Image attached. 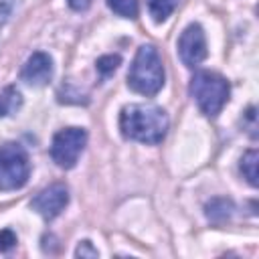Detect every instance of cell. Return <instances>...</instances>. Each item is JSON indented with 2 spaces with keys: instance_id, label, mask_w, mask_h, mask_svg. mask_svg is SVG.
Instances as JSON below:
<instances>
[{
  "instance_id": "obj_1",
  "label": "cell",
  "mask_w": 259,
  "mask_h": 259,
  "mask_svg": "<svg viewBox=\"0 0 259 259\" xmlns=\"http://www.w3.org/2000/svg\"><path fill=\"white\" fill-rule=\"evenodd\" d=\"M119 127L127 140L154 146L160 144L168 132V115L156 105L134 103L121 109Z\"/></svg>"
},
{
  "instance_id": "obj_2",
  "label": "cell",
  "mask_w": 259,
  "mask_h": 259,
  "mask_svg": "<svg viewBox=\"0 0 259 259\" xmlns=\"http://www.w3.org/2000/svg\"><path fill=\"white\" fill-rule=\"evenodd\" d=\"M127 85L140 95L152 97L164 85V67L154 45H142L127 73Z\"/></svg>"
},
{
  "instance_id": "obj_3",
  "label": "cell",
  "mask_w": 259,
  "mask_h": 259,
  "mask_svg": "<svg viewBox=\"0 0 259 259\" xmlns=\"http://www.w3.org/2000/svg\"><path fill=\"white\" fill-rule=\"evenodd\" d=\"M229 83L225 77L212 71H200L190 81V95L198 103L200 111L208 117H217L229 99Z\"/></svg>"
},
{
  "instance_id": "obj_4",
  "label": "cell",
  "mask_w": 259,
  "mask_h": 259,
  "mask_svg": "<svg viewBox=\"0 0 259 259\" xmlns=\"http://www.w3.org/2000/svg\"><path fill=\"white\" fill-rule=\"evenodd\" d=\"M30 174L28 154L20 144L8 142L0 146V190L22 188Z\"/></svg>"
},
{
  "instance_id": "obj_5",
  "label": "cell",
  "mask_w": 259,
  "mask_h": 259,
  "mask_svg": "<svg viewBox=\"0 0 259 259\" xmlns=\"http://www.w3.org/2000/svg\"><path fill=\"white\" fill-rule=\"evenodd\" d=\"M87 144V132L83 127H65L55 134L51 144V158L59 168H73Z\"/></svg>"
},
{
  "instance_id": "obj_6",
  "label": "cell",
  "mask_w": 259,
  "mask_h": 259,
  "mask_svg": "<svg viewBox=\"0 0 259 259\" xmlns=\"http://www.w3.org/2000/svg\"><path fill=\"white\" fill-rule=\"evenodd\" d=\"M178 55L186 67H196L206 59V38L200 24H188L178 38Z\"/></svg>"
},
{
  "instance_id": "obj_7",
  "label": "cell",
  "mask_w": 259,
  "mask_h": 259,
  "mask_svg": "<svg viewBox=\"0 0 259 259\" xmlns=\"http://www.w3.org/2000/svg\"><path fill=\"white\" fill-rule=\"evenodd\" d=\"M67 202H69V190H67V186H65V184H51L49 188L40 190V192L32 198L30 206H32V210H36L42 219L53 221L55 217H59V214L65 210Z\"/></svg>"
},
{
  "instance_id": "obj_8",
  "label": "cell",
  "mask_w": 259,
  "mask_h": 259,
  "mask_svg": "<svg viewBox=\"0 0 259 259\" xmlns=\"http://www.w3.org/2000/svg\"><path fill=\"white\" fill-rule=\"evenodd\" d=\"M53 77V59L47 53H32L20 71V79L32 87H42Z\"/></svg>"
},
{
  "instance_id": "obj_9",
  "label": "cell",
  "mask_w": 259,
  "mask_h": 259,
  "mask_svg": "<svg viewBox=\"0 0 259 259\" xmlns=\"http://www.w3.org/2000/svg\"><path fill=\"white\" fill-rule=\"evenodd\" d=\"M231 214H233V202L229 198H212L206 204V217L217 225L229 221Z\"/></svg>"
},
{
  "instance_id": "obj_10",
  "label": "cell",
  "mask_w": 259,
  "mask_h": 259,
  "mask_svg": "<svg viewBox=\"0 0 259 259\" xmlns=\"http://www.w3.org/2000/svg\"><path fill=\"white\" fill-rule=\"evenodd\" d=\"M20 105H22V95L16 87H6L4 91H0V117L16 113Z\"/></svg>"
},
{
  "instance_id": "obj_11",
  "label": "cell",
  "mask_w": 259,
  "mask_h": 259,
  "mask_svg": "<svg viewBox=\"0 0 259 259\" xmlns=\"http://www.w3.org/2000/svg\"><path fill=\"white\" fill-rule=\"evenodd\" d=\"M257 160H259L257 150H249L241 158V172L251 186H257Z\"/></svg>"
},
{
  "instance_id": "obj_12",
  "label": "cell",
  "mask_w": 259,
  "mask_h": 259,
  "mask_svg": "<svg viewBox=\"0 0 259 259\" xmlns=\"http://www.w3.org/2000/svg\"><path fill=\"white\" fill-rule=\"evenodd\" d=\"M176 4H178V0H148V10L156 22H162L172 14Z\"/></svg>"
},
{
  "instance_id": "obj_13",
  "label": "cell",
  "mask_w": 259,
  "mask_h": 259,
  "mask_svg": "<svg viewBox=\"0 0 259 259\" xmlns=\"http://www.w3.org/2000/svg\"><path fill=\"white\" fill-rule=\"evenodd\" d=\"M109 8L123 16V18H136L138 16V0H107Z\"/></svg>"
},
{
  "instance_id": "obj_14",
  "label": "cell",
  "mask_w": 259,
  "mask_h": 259,
  "mask_svg": "<svg viewBox=\"0 0 259 259\" xmlns=\"http://www.w3.org/2000/svg\"><path fill=\"white\" fill-rule=\"evenodd\" d=\"M119 63H121V59L117 55H105V57L97 59V71H99L101 77H109L117 69Z\"/></svg>"
},
{
  "instance_id": "obj_15",
  "label": "cell",
  "mask_w": 259,
  "mask_h": 259,
  "mask_svg": "<svg viewBox=\"0 0 259 259\" xmlns=\"http://www.w3.org/2000/svg\"><path fill=\"white\" fill-rule=\"evenodd\" d=\"M16 247V235L10 229L0 231V253H8Z\"/></svg>"
},
{
  "instance_id": "obj_16",
  "label": "cell",
  "mask_w": 259,
  "mask_h": 259,
  "mask_svg": "<svg viewBox=\"0 0 259 259\" xmlns=\"http://www.w3.org/2000/svg\"><path fill=\"white\" fill-rule=\"evenodd\" d=\"M75 255H77V257H97V249H93L89 241H83V243L77 247Z\"/></svg>"
},
{
  "instance_id": "obj_17",
  "label": "cell",
  "mask_w": 259,
  "mask_h": 259,
  "mask_svg": "<svg viewBox=\"0 0 259 259\" xmlns=\"http://www.w3.org/2000/svg\"><path fill=\"white\" fill-rule=\"evenodd\" d=\"M69 2V6L73 8V10H87L89 8V4H91V0H67Z\"/></svg>"
}]
</instances>
